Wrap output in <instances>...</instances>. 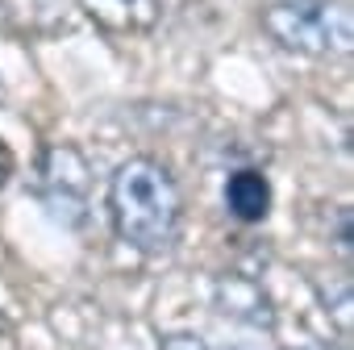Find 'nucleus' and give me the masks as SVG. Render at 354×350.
Listing matches in <instances>:
<instances>
[{"mask_svg": "<svg viewBox=\"0 0 354 350\" xmlns=\"http://www.w3.org/2000/svg\"><path fill=\"white\" fill-rule=\"evenodd\" d=\"M333 284H337L333 292H329V288H321V304H325V313L337 321V329H342V333H350V279H346V275H337Z\"/></svg>", "mask_w": 354, "mask_h": 350, "instance_id": "7", "label": "nucleus"}, {"mask_svg": "<svg viewBox=\"0 0 354 350\" xmlns=\"http://www.w3.org/2000/svg\"><path fill=\"white\" fill-rule=\"evenodd\" d=\"M337 250L350 259V209H337Z\"/></svg>", "mask_w": 354, "mask_h": 350, "instance_id": "9", "label": "nucleus"}, {"mask_svg": "<svg viewBox=\"0 0 354 350\" xmlns=\"http://www.w3.org/2000/svg\"><path fill=\"white\" fill-rule=\"evenodd\" d=\"M109 221L117 238L142 255L171 250L184 225V192L175 175L150 154L125 158L109 180Z\"/></svg>", "mask_w": 354, "mask_h": 350, "instance_id": "1", "label": "nucleus"}, {"mask_svg": "<svg viewBox=\"0 0 354 350\" xmlns=\"http://www.w3.org/2000/svg\"><path fill=\"white\" fill-rule=\"evenodd\" d=\"M34 196L42 201L46 217L63 230H80L88 221V196H92V163L71 142H50L38 154L34 171Z\"/></svg>", "mask_w": 354, "mask_h": 350, "instance_id": "3", "label": "nucleus"}, {"mask_svg": "<svg viewBox=\"0 0 354 350\" xmlns=\"http://www.w3.org/2000/svg\"><path fill=\"white\" fill-rule=\"evenodd\" d=\"M217 308L230 321H242V325H254V329H271L275 325L271 300H267L263 284L250 279V275H221L217 279Z\"/></svg>", "mask_w": 354, "mask_h": 350, "instance_id": "5", "label": "nucleus"}, {"mask_svg": "<svg viewBox=\"0 0 354 350\" xmlns=\"http://www.w3.org/2000/svg\"><path fill=\"white\" fill-rule=\"evenodd\" d=\"M263 30L292 55L333 59L350 50V9L325 0H279L263 9Z\"/></svg>", "mask_w": 354, "mask_h": 350, "instance_id": "2", "label": "nucleus"}, {"mask_svg": "<svg viewBox=\"0 0 354 350\" xmlns=\"http://www.w3.org/2000/svg\"><path fill=\"white\" fill-rule=\"evenodd\" d=\"M225 209L242 221V225H259L271 213V184L267 175L254 167H242L225 180Z\"/></svg>", "mask_w": 354, "mask_h": 350, "instance_id": "6", "label": "nucleus"}, {"mask_svg": "<svg viewBox=\"0 0 354 350\" xmlns=\"http://www.w3.org/2000/svg\"><path fill=\"white\" fill-rule=\"evenodd\" d=\"M104 34H150L162 21V0H75Z\"/></svg>", "mask_w": 354, "mask_h": 350, "instance_id": "4", "label": "nucleus"}, {"mask_svg": "<svg viewBox=\"0 0 354 350\" xmlns=\"http://www.w3.org/2000/svg\"><path fill=\"white\" fill-rule=\"evenodd\" d=\"M0 100H5V80H0Z\"/></svg>", "mask_w": 354, "mask_h": 350, "instance_id": "11", "label": "nucleus"}, {"mask_svg": "<svg viewBox=\"0 0 354 350\" xmlns=\"http://www.w3.org/2000/svg\"><path fill=\"white\" fill-rule=\"evenodd\" d=\"M13 171H17V158H13V150H9L5 142H0V188L13 180Z\"/></svg>", "mask_w": 354, "mask_h": 350, "instance_id": "10", "label": "nucleus"}, {"mask_svg": "<svg viewBox=\"0 0 354 350\" xmlns=\"http://www.w3.org/2000/svg\"><path fill=\"white\" fill-rule=\"evenodd\" d=\"M158 350H213V346L201 333H171V338H162Z\"/></svg>", "mask_w": 354, "mask_h": 350, "instance_id": "8", "label": "nucleus"}]
</instances>
